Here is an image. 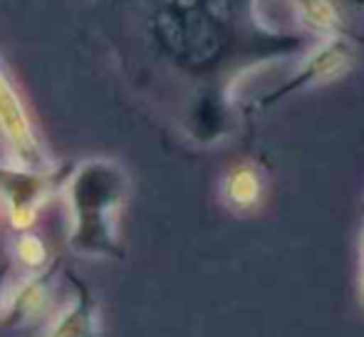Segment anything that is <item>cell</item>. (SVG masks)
<instances>
[{"label":"cell","instance_id":"cell-2","mask_svg":"<svg viewBox=\"0 0 364 337\" xmlns=\"http://www.w3.org/2000/svg\"><path fill=\"white\" fill-rule=\"evenodd\" d=\"M0 151L3 161L10 166L33 168V171L58 168V161L50 154L3 55H0Z\"/></svg>","mask_w":364,"mask_h":337},{"label":"cell","instance_id":"cell-8","mask_svg":"<svg viewBox=\"0 0 364 337\" xmlns=\"http://www.w3.org/2000/svg\"><path fill=\"white\" fill-rule=\"evenodd\" d=\"M290 8L297 28H302L305 33L320 40L342 35L345 18L337 0H290Z\"/></svg>","mask_w":364,"mask_h":337},{"label":"cell","instance_id":"cell-7","mask_svg":"<svg viewBox=\"0 0 364 337\" xmlns=\"http://www.w3.org/2000/svg\"><path fill=\"white\" fill-rule=\"evenodd\" d=\"M265 176L255 164L243 161L228 168L220 181V201L233 213H250L263 203Z\"/></svg>","mask_w":364,"mask_h":337},{"label":"cell","instance_id":"cell-10","mask_svg":"<svg viewBox=\"0 0 364 337\" xmlns=\"http://www.w3.org/2000/svg\"><path fill=\"white\" fill-rule=\"evenodd\" d=\"M360 253H362V273H364V226H362V236H360Z\"/></svg>","mask_w":364,"mask_h":337},{"label":"cell","instance_id":"cell-6","mask_svg":"<svg viewBox=\"0 0 364 337\" xmlns=\"http://www.w3.org/2000/svg\"><path fill=\"white\" fill-rule=\"evenodd\" d=\"M355 63V50L347 43L342 35L337 38H325L300 60L297 65L295 80H292L290 87L295 85H325L330 80H337L347 73Z\"/></svg>","mask_w":364,"mask_h":337},{"label":"cell","instance_id":"cell-9","mask_svg":"<svg viewBox=\"0 0 364 337\" xmlns=\"http://www.w3.org/2000/svg\"><path fill=\"white\" fill-rule=\"evenodd\" d=\"M10 260L20 275L40 273L50 265L48 243L33 231H18L10 241Z\"/></svg>","mask_w":364,"mask_h":337},{"label":"cell","instance_id":"cell-1","mask_svg":"<svg viewBox=\"0 0 364 337\" xmlns=\"http://www.w3.org/2000/svg\"><path fill=\"white\" fill-rule=\"evenodd\" d=\"M129 173L114 159L90 156L63 176L58 193L68 216V248L80 258H122L119 213L129 196Z\"/></svg>","mask_w":364,"mask_h":337},{"label":"cell","instance_id":"cell-4","mask_svg":"<svg viewBox=\"0 0 364 337\" xmlns=\"http://www.w3.org/2000/svg\"><path fill=\"white\" fill-rule=\"evenodd\" d=\"M60 285L58 263L33 275H20L15 283L5 285L0 300V325L8 330H28L43 325L55 313V295Z\"/></svg>","mask_w":364,"mask_h":337},{"label":"cell","instance_id":"cell-3","mask_svg":"<svg viewBox=\"0 0 364 337\" xmlns=\"http://www.w3.org/2000/svg\"><path fill=\"white\" fill-rule=\"evenodd\" d=\"M63 183L60 168L33 171L0 161V203L15 231H30L45 203L58 193Z\"/></svg>","mask_w":364,"mask_h":337},{"label":"cell","instance_id":"cell-11","mask_svg":"<svg viewBox=\"0 0 364 337\" xmlns=\"http://www.w3.org/2000/svg\"><path fill=\"white\" fill-rule=\"evenodd\" d=\"M5 285H8V283H5L3 273H0V300H3V293H5Z\"/></svg>","mask_w":364,"mask_h":337},{"label":"cell","instance_id":"cell-5","mask_svg":"<svg viewBox=\"0 0 364 337\" xmlns=\"http://www.w3.org/2000/svg\"><path fill=\"white\" fill-rule=\"evenodd\" d=\"M68 283L73 295L63 308L45 320L38 337H102L105 323L92 288L73 273L68 275Z\"/></svg>","mask_w":364,"mask_h":337}]
</instances>
